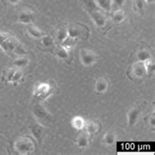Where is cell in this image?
Instances as JSON below:
<instances>
[{"instance_id": "obj_1", "label": "cell", "mask_w": 155, "mask_h": 155, "mask_svg": "<svg viewBox=\"0 0 155 155\" xmlns=\"http://www.w3.org/2000/svg\"><path fill=\"white\" fill-rule=\"evenodd\" d=\"M85 3H87L85 10H87L89 17H91L93 23H94L100 30L103 31L106 28V26L108 25V19H107V16L105 14V12L99 9L98 7H96L95 4L92 5L91 2H85Z\"/></svg>"}, {"instance_id": "obj_2", "label": "cell", "mask_w": 155, "mask_h": 155, "mask_svg": "<svg viewBox=\"0 0 155 155\" xmlns=\"http://www.w3.org/2000/svg\"><path fill=\"white\" fill-rule=\"evenodd\" d=\"M14 149L16 152L21 155L31 154L35 151V140L30 137H19L14 142Z\"/></svg>"}, {"instance_id": "obj_3", "label": "cell", "mask_w": 155, "mask_h": 155, "mask_svg": "<svg viewBox=\"0 0 155 155\" xmlns=\"http://www.w3.org/2000/svg\"><path fill=\"white\" fill-rule=\"evenodd\" d=\"M68 35L77 39H87L91 35L89 28L83 23L74 22L67 25Z\"/></svg>"}, {"instance_id": "obj_4", "label": "cell", "mask_w": 155, "mask_h": 155, "mask_svg": "<svg viewBox=\"0 0 155 155\" xmlns=\"http://www.w3.org/2000/svg\"><path fill=\"white\" fill-rule=\"evenodd\" d=\"M53 93V89L47 83H40L35 85L34 89V95L35 98H38L39 101L45 100Z\"/></svg>"}, {"instance_id": "obj_5", "label": "cell", "mask_w": 155, "mask_h": 155, "mask_svg": "<svg viewBox=\"0 0 155 155\" xmlns=\"http://www.w3.org/2000/svg\"><path fill=\"white\" fill-rule=\"evenodd\" d=\"M128 75L132 80L143 79V78L146 76V71H145V67H144L143 62H140V61L134 62L132 66H130Z\"/></svg>"}, {"instance_id": "obj_6", "label": "cell", "mask_w": 155, "mask_h": 155, "mask_svg": "<svg viewBox=\"0 0 155 155\" xmlns=\"http://www.w3.org/2000/svg\"><path fill=\"white\" fill-rule=\"evenodd\" d=\"M80 59L81 64L85 67H89L97 61V54L87 48H81L80 50Z\"/></svg>"}, {"instance_id": "obj_7", "label": "cell", "mask_w": 155, "mask_h": 155, "mask_svg": "<svg viewBox=\"0 0 155 155\" xmlns=\"http://www.w3.org/2000/svg\"><path fill=\"white\" fill-rule=\"evenodd\" d=\"M20 43L19 39L17 38H15L14 35H8L6 36V38L3 40V41L0 43V48L6 53V54H13V51L17 45Z\"/></svg>"}, {"instance_id": "obj_8", "label": "cell", "mask_w": 155, "mask_h": 155, "mask_svg": "<svg viewBox=\"0 0 155 155\" xmlns=\"http://www.w3.org/2000/svg\"><path fill=\"white\" fill-rule=\"evenodd\" d=\"M35 13L30 8H24L18 14V21L24 25L35 24Z\"/></svg>"}, {"instance_id": "obj_9", "label": "cell", "mask_w": 155, "mask_h": 155, "mask_svg": "<svg viewBox=\"0 0 155 155\" xmlns=\"http://www.w3.org/2000/svg\"><path fill=\"white\" fill-rule=\"evenodd\" d=\"M32 114L39 121H47L50 118V114L47 111V109L44 107L41 101H38L34 104L32 107Z\"/></svg>"}, {"instance_id": "obj_10", "label": "cell", "mask_w": 155, "mask_h": 155, "mask_svg": "<svg viewBox=\"0 0 155 155\" xmlns=\"http://www.w3.org/2000/svg\"><path fill=\"white\" fill-rule=\"evenodd\" d=\"M141 112V108L140 106H134V107L130 108L128 113H127V119H128V124L130 127H133L137 124V122L138 120Z\"/></svg>"}, {"instance_id": "obj_11", "label": "cell", "mask_w": 155, "mask_h": 155, "mask_svg": "<svg viewBox=\"0 0 155 155\" xmlns=\"http://www.w3.org/2000/svg\"><path fill=\"white\" fill-rule=\"evenodd\" d=\"M31 132L32 134V136L35 138L36 140H38L39 143L40 142H42V140L43 137H45V129L44 127L39 123H35L31 126Z\"/></svg>"}, {"instance_id": "obj_12", "label": "cell", "mask_w": 155, "mask_h": 155, "mask_svg": "<svg viewBox=\"0 0 155 155\" xmlns=\"http://www.w3.org/2000/svg\"><path fill=\"white\" fill-rule=\"evenodd\" d=\"M109 87V81L106 78H98L94 81V91L97 93H104Z\"/></svg>"}, {"instance_id": "obj_13", "label": "cell", "mask_w": 155, "mask_h": 155, "mask_svg": "<svg viewBox=\"0 0 155 155\" xmlns=\"http://www.w3.org/2000/svg\"><path fill=\"white\" fill-rule=\"evenodd\" d=\"M27 26H28L27 31L31 38H34L35 39H40L44 35H45V32L40 30L38 27L35 26L34 24H31V25H27Z\"/></svg>"}, {"instance_id": "obj_14", "label": "cell", "mask_w": 155, "mask_h": 155, "mask_svg": "<svg viewBox=\"0 0 155 155\" xmlns=\"http://www.w3.org/2000/svg\"><path fill=\"white\" fill-rule=\"evenodd\" d=\"M88 136H89V134L85 132V130H81V134L77 137V145L79 146L80 148H85V147H87V146H88V143H89Z\"/></svg>"}, {"instance_id": "obj_15", "label": "cell", "mask_w": 155, "mask_h": 155, "mask_svg": "<svg viewBox=\"0 0 155 155\" xmlns=\"http://www.w3.org/2000/svg\"><path fill=\"white\" fill-rule=\"evenodd\" d=\"M54 54L57 58H59L61 60L66 61L70 58V51H68L66 48H64L63 46H61L60 44L55 45L54 47Z\"/></svg>"}, {"instance_id": "obj_16", "label": "cell", "mask_w": 155, "mask_h": 155, "mask_svg": "<svg viewBox=\"0 0 155 155\" xmlns=\"http://www.w3.org/2000/svg\"><path fill=\"white\" fill-rule=\"evenodd\" d=\"M126 19V13L123 9H118L115 11H112V15H111V21L113 24H121L125 21Z\"/></svg>"}, {"instance_id": "obj_17", "label": "cell", "mask_w": 155, "mask_h": 155, "mask_svg": "<svg viewBox=\"0 0 155 155\" xmlns=\"http://www.w3.org/2000/svg\"><path fill=\"white\" fill-rule=\"evenodd\" d=\"M84 130L88 134H95L100 130V124L97 121H89L85 123Z\"/></svg>"}, {"instance_id": "obj_18", "label": "cell", "mask_w": 155, "mask_h": 155, "mask_svg": "<svg viewBox=\"0 0 155 155\" xmlns=\"http://www.w3.org/2000/svg\"><path fill=\"white\" fill-rule=\"evenodd\" d=\"M68 36V28H67V25H62L58 28V30L56 31V41L58 42V44H60L63 40Z\"/></svg>"}, {"instance_id": "obj_19", "label": "cell", "mask_w": 155, "mask_h": 155, "mask_svg": "<svg viewBox=\"0 0 155 155\" xmlns=\"http://www.w3.org/2000/svg\"><path fill=\"white\" fill-rule=\"evenodd\" d=\"M28 63H30V59H28V57L27 55H25V56H18L17 59L14 60L13 65L16 69H24L28 66Z\"/></svg>"}, {"instance_id": "obj_20", "label": "cell", "mask_w": 155, "mask_h": 155, "mask_svg": "<svg viewBox=\"0 0 155 155\" xmlns=\"http://www.w3.org/2000/svg\"><path fill=\"white\" fill-rule=\"evenodd\" d=\"M136 57L137 61H140V62H144V61L151 59L152 58V54L148 49H145V48H142V49L137 50L136 53Z\"/></svg>"}, {"instance_id": "obj_21", "label": "cell", "mask_w": 155, "mask_h": 155, "mask_svg": "<svg viewBox=\"0 0 155 155\" xmlns=\"http://www.w3.org/2000/svg\"><path fill=\"white\" fill-rule=\"evenodd\" d=\"M94 4L105 13L111 12V0H94Z\"/></svg>"}, {"instance_id": "obj_22", "label": "cell", "mask_w": 155, "mask_h": 155, "mask_svg": "<svg viewBox=\"0 0 155 155\" xmlns=\"http://www.w3.org/2000/svg\"><path fill=\"white\" fill-rule=\"evenodd\" d=\"M71 124H72V127L78 130H81L84 129V126H85V121L83 117L81 116H76L72 119L71 121Z\"/></svg>"}, {"instance_id": "obj_23", "label": "cell", "mask_w": 155, "mask_h": 155, "mask_svg": "<svg viewBox=\"0 0 155 155\" xmlns=\"http://www.w3.org/2000/svg\"><path fill=\"white\" fill-rule=\"evenodd\" d=\"M77 41H78V39L77 38H71V36H67L66 38H65L62 42L60 43V45L61 46H63L64 48H66V49L68 50V51H71L73 48L75 47V45H76V43H77Z\"/></svg>"}, {"instance_id": "obj_24", "label": "cell", "mask_w": 155, "mask_h": 155, "mask_svg": "<svg viewBox=\"0 0 155 155\" xmlns=\"http://www.w3.org/2000/svg\"><path fill=\"white\" fill-rule=\"evenodd\" d=\"M40 41H41L42 46L46 47V48H51L53 46H55V40L53 38V36L50 35L45 34L41 38H40Z\"/></svg>"}, {"instance_id": "obj_25", "label": "cell", "mask_w": 155, "mask_h": 155, "mask_svg": "<svg viewBox=\"0 0 155 155\" xmlns=\"http://www.w3.org/2000/svg\"><path fill=\"white\" fill-rule=\"evenodd\" d=\"M103 143L108 145V146H111L113 145L114 143L116 142V134L114 132H111V130H109V132H107L103 137Z\"/></svg>"}, {"instance_id": "obj_26", "label": "cell", "mask_w": 155, "mask_h": 155, "mask_svg": "<svg viewBox=\"0 0 155 155\" xmlns=\"http://www.w3.org/2000/svg\"><path fill=\"white\" fill-rule=\"evenodd\" d=\"M15 71H16V68L15 67H13V68H8V69H6V70L3 71L1 79H2V81H4V83H6V84L11 83L12 78H13V76H14Z\"/></svg>"}, {"instance_id": "obj_27", "label": "cell", "mask_w": 155, "mask_h": 155, "mask_svg": "<svg viewBox=\"0 0 155 155\" xmlns=\"http://www.w3.org/2000/svg\"><path fill=\"white\" fill-rule=\"evenodd\" d=\"M145 5L146 3L144 0H134V11L137 12V13L142 15L144 13V9H145Z\"/></svg>"}, {"instance_id": "obj_28", "label": "cell", "mask_w": 155, "mask_h": 155, "mask_svg": "<svg viewBox=\"0 0 155 155\" xmlns=\"http://www.w3.org/2000/svg\"><path fill=\"white\" fill-rule=\"evenodd\" d=\"M24 76H25V73L23 72V69H16V71L14 73V76L12 78L11 83H13L14 85H17L20 81L23 80Z\"/></svg>"}, {"instance_id": "obj_29", "label": "cell", "mask_w": 155, "mask_h": 155, "mask_svg": "<svg viewBox=\"0 0 155 155\" xmlns=\"http://www.w3.org/2000/svg\"><path fill=\"white\" fill-rule=\"evenodd\" d=\"M27 54H28V50L26 49V47L24 46L21 42L18 44L17 47H16L13 51V55H15V56H25Z\"/></svg>"}, {"instance_id": "obj_30", "label": "cell", "mask_w": 155, "mask_h": 155, "mask_svg": "<svg viewBox=\"0 0 155 155\" xmlns=\"http://www.w3.org/2000/svg\"><path fill=\"white\" fill-rule=\"evenodd\" d=\"M144 67H145V71H146V75L150 76L154 72V61L153 59H148L143 62Z\"/></svg>"}, {"instance_id": "obj_31", "label": "cell", "mask_w": 155, "mask_h": 155, "mask_svg": "<svg viewBox=\"0 0 155 155\" xmlns=\"http://www.w3.org/2000/svg\"><path fill=\"white\" fill-rule=\"evenodd\" d=\"M125 4V0H111V12L118 9H122Z\"/></svg>"}, {"instance_id": "obj_32", "label": "cell", "mask_w": 155, "mask_h": 155, "mask_svg": "<svg viewBox=\"0 0 155 155\" xmlns=\"http://www.w3.org/2000/svg\"><path fill=\"white\" fill-rule=\"evenodd\" d=\"M4 4L6 5H12V6H15V5H18V4L22 1V0H2Z\"/></svg>"}, {"instance_id": "obj_33", "label": "cell", "mask_w": 155, "mask_h": 155, "mask_svg": "<svg viewBox=\"0 0 155 155\" xmlns=\"http://www.w3.org/2000/svg\"><path fill=\"white\" fill-rule=\"evenodd\" d=\"M149 124L151 127H154V125H155V116H154V113L151 115V117L149 118Z\"/></svg>"}, {"instance_id": "obj_34", "label": "cell", "mask_w": 155, "mask_h": 155, "mask_svg": "<svg viewBox=\"0 0 155 155\" xmlns=\"http://www.w3.org/2000/svg\"><path fill=\"white\" fill-rule=\"evenodd\" d=\"M146 4H153L154 3V0H144Z\"/></svg>"}]
</instances>
